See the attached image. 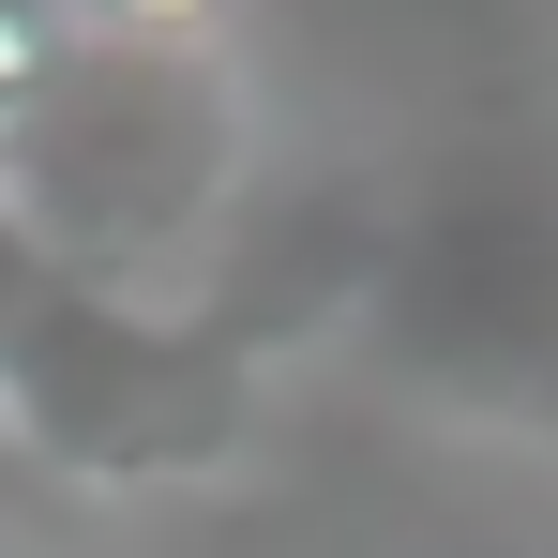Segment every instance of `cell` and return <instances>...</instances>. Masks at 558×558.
<instances>
[{"mask_svg": "<svg viewBox=\"0 0 558 558\" xmlns=\"http://www.w3.org/2000/svg\"><path fill=\"white\" fill-rule=\"evenodd\" d=\"M76 15V46H151V61H211V46H242V15L257 0H61Z\"/></svg>", "mask_w": 558, "mask_h": 558, "instance_id": "obj_4", "label": "cell"}, {"mask_svg": "<svg viewBox=\"0 0 558 558\" xmlns=\"http://www.w3.org/2000/svg\"><path fill=\"white\" fill-rule=\"evenodd\" d=\"M0 272H15V257H0Z\"/></svg>", "mask_w": 558, "mask_h": 558, "instance_id": "obj_6", "label": "cell"}, {"mask_svg": "<svg viewBox=\"0 0 558 558\" xmlns=\"http://www.w3.org/2000/svg\"><path fill=\"white\" fill-rule=\"evenodd\" d=\"M363 363L438 423L558 453V211L483 196V211L408 227L363 287Z\"/></svg>", "mask_w": 558, "mask_h": 558, "instance_id": "obj_3", "label": "cell"}, {"mask_svg": "<svg viewBox=\"0 0 558 558\" xmlns=\"http://www.w3.org/2000/svg\"><path fill=\"white\" fill-rule=\"evenodd\" d=\"M61 61H76V15L61 0H0V151L31 136V106L61 92Z\"/></svg>", "mask_w": 558, "mask_h": 558, "instance_id": "obj_5", "label": "cell"}, {"mask_svg": "<svg viewBox=\"0 0 558 558\" xmlns=\"http://www.w3.org/2000/svg\"><path fill=\"white\" fill-rule=\"evenodd\" d=\"M0 453L76 498H182L257 453V332L196 302L0 272Z\"/></svg>", "mask_w": 558, "mask_h": 558, "instance_id": "obj_2", "label": "cell"}, {"mask_svg": "<svg viewBox=\"0 0 558 558\" xmlns=\"http://www.w3.org/2000/svg\"><path fill=\"white\" fill-rule=\"evenodd\" d=\"M257 182V76L242 46L151 61V46H76L31 136L0 151V257L121 302H182Z\"/></svg>", "mask_w": 558, "mask_h": 558, "instance_id": "obj_1", "label": "cell"}]
</instances>
